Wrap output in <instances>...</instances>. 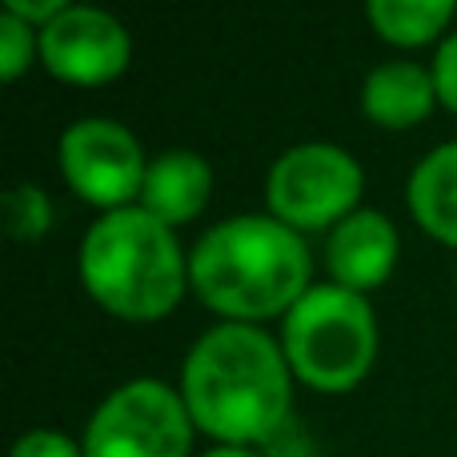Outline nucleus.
<instances>
[{
  "mask_svg": "<svg viewBox=\"0 0 457 457\" xmlns=\"http://www.w3.org/2000/svg\"><path fill=\"white\" fill-rule=\"evenodd\" d=\"M437 101L434 69H421L413 61H386L365 77L361 109L381 129H410L429 117Z\"/></svg>",
  "mask_w": 457,
  "mask_h": 457,
  "instance_id": "obj_11",
  "label": "nucleus"
},
{
  "mask_svg": "<svg viewBox=\"0 0 457 457\" xmlns=\"http://www.w3.org/2000/svg\"><path fill=\"white\" fill-rule=\"evenodd\" d=\"M281 349L289 370L321 394H349L361 386L378 357L373 305L341 285H313L281 321Z\"/></svg>",
  "mask_w": 457,
  "mask_h": 457,
  "instance_id": "obj_4",
  "label": "nucleus"
},
{
  "mask_svg": "<svg viewBox=\"0 0 457 457\" xmlns=\"http://www.w3.org/2000/svg\"><path fill=\"white\" fill-rule=\"evenodd\" d=\"M129 29L104 8L69 4L48 29H40V61L69 85H109L129 69Z\"/></svg>",
  "mask_w": 457,
  "mask_h": 457,
  "instance_id": "obj_8",
  "label": "nucleus"
},
{
  "mask_svg": "<svg viewBox=\"0 0 457 457\" xmlns=\"http://www.w3.org/2000/svg\"><path fill=\"white\" fill-rule=\"evenodd\" d=\"M40 53V32L24 24L21 16L0 12V80H16Z\"/></svg>",
  "mask_w": 457,
  "mask_h": 457,
  "instance_id": "obj_15",
  "label": "nucleus"
},
{
  "mask_svg": "<svg viewBox=\"0 0 457 457\" xmlns=\"http://www.w3.org/2000/svg\"><path fill=\"white\" fill-rule=\"evenodd\" d=\"M193 418L181 389L137 378L96 405L85 429V457H189Z\"/></svg>",
  "mask_w": 457,
  "mask_h": 457,
  "instance_id": "obj_6",
  "label": "nucleus"
},
{
  "mask_svg": "<svg viewBox=\"0 0 457 457\" xmlns=\"http://www.w3.org/2000/svg\"><path fill=\"white\" fill-rule=\"evenodd\" d=\"M410 213L429 237L457 245V141L437 145L410 177Z\"/></svg>",
  "mask_w": 457,
  "mask_h": 457,
  "instance_id": "obj_12",
  "label": "nucleus"
},
{
  "mask_svg": "<svg viewBox=\"0 0 457 457\" xmlns=\"http://www.w3.org/2000/svg\"><path fill=\"white\" fill-rule=\"evenodd\" d=\"M80 281L101 309L125 321H157L189 289V257L173 225L141 205L104 213L80 241Z\"/></svg>",
  "mask_w": 457,
  "mask_h": 457,
  "instance_id": "obj_3",
  "label": "nucleus"
},
{
  "mask_svg": "<svg viewBox=\"0 0 457 457\" xmlns=\"http://www.w3.org/2000/svg\"><path fill=\"white\" fill-rule=\"evenodd\" d=\"M397 228L378 209H357L337 228H329L325 241V265H329L333 285L353 293H370L394 273L397 265Z\"/></svg>",
  "mask_w": 457,
  "mask_h": 457,
  "instance_id": "obj_9",
  "label": "nucleus"
},
{
  "mask_svg": "<svg viewBox=\"0 0 457 457\" xmlns=\"http://www.w3.org/2000/svg\"><path fill=\"white\" fill-rule=\"evenodd\" d=\"M12 457H85V450L56 429H29L24 437H16Z\"/></svg>",
  "mask_w": 457,
  "mask_h": 457,
  "instance_id": "obj_16",
  "label": "nucleus"
},
{
  "mask_svg": "<svg viewBox=\"0 0 457 457\" xmlns=\"http://www.w3.org/2000/svg\"><path fill=\"white\" fill-rule=\"evenodd\" d=\"M56 157H61V177L69 181V189L88 205L117 213L141 201L149 161L141 153V141L120 120L85 117L69 125L56 145Z\"/></svg>",
  "mask_w": 457,
  "mask_h": 457,
  "instance_id": "obj_7",
  "label": "nucleus"
},
{
  "mask_svg": "<svg viewBox=\"0 0 457 457\" xmlns=\"http://www.w3.org/2000/svg\"><path fill=\"white\" fill-rule=\"evenodd\" d=\"M64 0H4V12H12V16H21L24 24H32V29H48V24L56 21V16L64 12Z\"/></svg>",
  "mask_w": 457,
  "mask_h": 457,
  "instance_id": "obj_18",
  "label": "nucleus"
},
{
  "mask_svg": "<svg viewBox=\"0 0 457 457\" xmlns=\"http://www.w3.org/2000/svg\"><path fill=\"white\" fill-rule=\"evenodd\" d=\"M365 16L381 40L418 48L453 21V0H370Z\"/></svg>",
  "mask_w": 457,
  "mask_h": 457,
  "instance_id": "obj_13",
  "label": "nucleus"
},
{
  "mask_svg": "<svg viewBox=\"0 0 457 457\" xmlns=\"http://www.w3.org/2000/svg\"><path fill=\"white\" fill-rule=\"evenodd\" d=\"M213 193V169L193 149H169L149 161L141 189V209L165 225H185L205 209Z\"/></svg>",
  "mask_w": 457,
  "mask_h": 457,
  "instance_id": "obj_10",
  "label": "nucleus"
},
{
  "mask_svg": "<svg viewBox=\"0 0 457 457\" xmlns=\"http://www.w3.org/2000/svg\"><path fill=\"white\" fill-rule=\"evenodd\" d=\"M201 457H257L253 450H241V445H217V450L201 453Z\"/></svg>",
  "mask_w": 457,
  "mask_h": 457,
  "instance_id": "obj_19",
  "label": "nucleus"
},
{
  "mask_svg": "<svg viewBox=\"0 0 457 457\" xmlns=\"http://www.w3.org/2000/svg\"><path fill=\"white\" fill-rule=\"evenodd\" d=\"M361 165L353 153L329 141L293 145L273 161L265 181L269 209L293 233L337 228L349 213H357L361 197Z\"/></svg>",
  "mask_w": 457,
  "mask_h": 457,
  "instance_id": "obj_5",
  "label": "nucleus"
},
{
  "mask_svg": "<svg viewBox=\"0 0 457 457\" xmlns=\"http://www.w3.org/2000/svg\"><path fill=\"white\" fill-rule=\"evenodd\" d=\"M434 85H437V101L445 109L457 112V32L437 45V56H434Z\"/></svg>",
  "mask_w": 457,
  "mask_h": 457,
  "instance_id": "obj_17",
  "label": "nucleus"
},
{
  "mask_svg": "<svg viewBox=\"0 0 457 457\" xmlns=\"http://www.w3.org/2000/svg\"><path fill=\"white\" fill-rule=\"evenodd\" d=\"M313 257L301 233L273 213H241L213 225L189 257V285L213 313L233 321H265L289 313L313 285Z\"/></svg>",
  "mask_w": 457,
  "mask_h": 457,
  "instance_id": "obj_2",
  "label": "nucleus"
},
{
  "mask_svg": "<svg viewBox=\"0 0 457 457\" xmlns=\"http://www.w3.org/2000/svg\"><path fill=\"white\" fill-rule=\"evenodd\" d=\"M285 349L257 325L225 321L189 349L181 397L193 426L221 445H253L285 426L293 405Z\"/></svg>",
  "mask_w": 457,
  "mask_h": 457,
  "instance_id": "obj_1",
  "label": "nucleus"
},
{
  "mask_svg": "<svg viewBox=\"0 0 457 457\" xmlns=\"http://www.w3.org/2000/svg\"><path fill=\"white\" fill-rule=\"evenodd\" d=\"M48 225H53V205L40 185H12L4 193V228L16 241H40Z\"/></svg>",
  "mask_w": 457,
  "mask_h": 457,
  "instance_id": "obj_14",
  "label": "nucleus"
}]
</instances>
